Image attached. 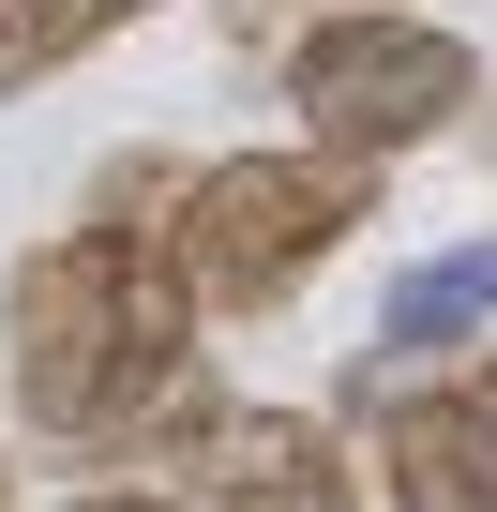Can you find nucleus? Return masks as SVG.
<instances>
[{
    "mask_svg": "<svg viewBox=\"0 0 497 512\" xmlns=\"http://www.w3.org/2000/svg\"><path fill=\"white\" fill-rule=\"evenodd\" d=\"M362 407H377V482H392V512H497V407L482 392H377V377H347Z\"/></svg>",
    "mask_w": 497,
    "mask_h": 512,
    "instance_id": "39448f33",
    "label": "nucleus"
},
{
    "mask_svg": "<svg viewBox=\"0 0 497 512\" xmlns=\"http://www.w3.org/2000/svg\"><path fill=\"white\" fill-rule=\"evenodd\" d=\"M0 362H16V422L76 452H136L196 407V287L136 226H61L0 287Z\"/></svg>",
    "mask_w": 497,
    "mask_h": 512,
    "instance_id": "f257e3e1",
    "label": "nucleus"
},
{
    "mask_svg": "<svg viewBox=\"0 0 497 512\" xmlns=\"http://www.w3.org/2000/svg\"><path fill=\"white\" fill-rule=\"evenodd\" d=\"M0 512H16V482H0Z\"/></svg>",
    "mask_w": 497,
    "mask_h": 512,
    "instance_id": "9b49d317",
    "label": "nucleus"
},
{
    "mask_svg": "<svg viewBox=\"0 0 497 512\" xmlns=\"http://www.w3.org/2000/svg\"><path fill=\"white\" fill-rule=\"evenodd\" d=\"M272 61H287L302 136L377 151V166H392V151H422V136H452V121L482 106V46H467V31H437V16H407V0L317 16V31H287Z\"/></svg>",
    "mask_w": 497,
    "mask_h": 512,
    "instance_id": "7ed1b4c3",
    "label": "nucleus"
},
{
    "mask_svg": "<svg viewBox=\"0 0 497 512\" xmlns=\"http://www.w3.org/2000/svg\"><path fill=\"white\" fill-rule=\"evenodd\" d=\"M151 452L196 482V512H362V467H347V437L317 407H226V392H196Z\"/></svg>",
    "mask_w": 497,
    "mask_h": 512,
    "instance_id": "20e7f679",
    "label": "nucleus"
},
{
    "mask_svg": "<svg viewBox=\"0 0 497 512\" xmlns=\"http://www.w3.org/2000/svg\"><path fill=\"white\" fill-rule=\"evenodd\" d=\"M61 512H181V497H61Z\"/></svg>",
    "mask_w": 497,
    "mask_h": 512,
    "instance_id": "1a4fd4ad",
    "label": "nucleus"
},
{
    "mask_svg": "<svg viewBox=\"0 0 497 512\" xmlns=\"http://www.w3.org/2000/svg\"><path fill=\"white\" fill-rule=\"evenodd\" d=\"M226 16H241V46H257V31L287 46V31H317V16H362V0H226Z\"/></svg>",
    "mask_w": 497,
    "mask_h": 512,
    "instance_id": "6e6552de",
    "label": "nucleus"
},
{
    "mask_svg": "<svg viewBox=\"0 0 497 512\" xmlns=\"http://www.w3.org/2000/svg\"><path fill=\"white\" fill-rule=\"evenodd\" d=\"M136 16H151V0H0V106H16L31 76H61V61H91Z\"/></svg>",
    "mask_w": 497,
    "mask_h": 512,
    "instance_id": "0eeeda50",
    "label": "nucleus"
},
{
    "mask_svg": "<svg viewBox=\"0 0 497 512\" xmlns=\"http://www.w3.org/2000/svg\"><path fill=\"white\" fill-rule=\"evenodd\" d=\"M452 347H497V241L422 256V272H392V302H377V362L392 377L407 362H452Z\"/></svg>",
    "mask_w": 497,
    "mask_h": 512,
    "instance_id": "423d86ee",
    "label": "nucleus"
},
{
    "mask_svg": "<svg viewBox=\"0 0 497 512\" xmlns=\"http://www.w3.org/2000/svg\"><path fill=\"white\" fill-rule=\"evenodd\" d=\"M467 392H482V407H497V347H482V377H467Z\"/></svg>",
    "mask_w": 497,
    "mask_h": 512,
    "instance_id": "9d476101",
    "label": "nucleus"
},
{
    "mask_svg": "<svg viewBox=\"0 0 497 512\" xmlns=\"http://www.w3.org/2000/svg\"><path fill=\"white\" fill-rule=\"evenodd\" d=\"M377 181H392V166H377V151H332V136L196 166V181H181V226H166L196 317H272L317 256H347V241L377 226Z\"/></svg>",
    "mask_w": 497,
    "mask_h": 512,
    "instance_id": "f03ea898",
    "label": "nucleus"
}]
</instances>
